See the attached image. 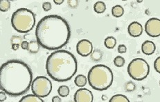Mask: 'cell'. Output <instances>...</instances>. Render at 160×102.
<instances>
[{
    "instance_id": "3",
    "label": "cell",
    "mask_w": 160,
    "mask_h": 102,
    "mask_svg": "<svg viewBox=\"0 0 160 102\" xmlns=\"http://www.w3.org/2000/svg\"><path fill=\"white\" fill-rule=\"evenodd\" d=\"M78 62L75 56L65 50L51 53L46 62L47 74L53 80L65 82L71 79L77 72Z\"/></svg>"
},
{
    "instance_id": "10",
    "label": "cell",
    "mask_w": 160,
    "mask_h": 102,
    "mask_svg": "<svg viewBox=\"0 0 160 102\" xmlns=\"http://www.w3.org/2000/svg\"><path fill=\"white\" fill-rule=\"evenodd\" d=\"M73 100L74 102H93L94 96L88 89L82 88L75 92Z\"/></svg>"
},
{
    "instance_id": "13",
    "label": "cell",
    "mask_w": 160,
    "mask_h": 102,
    "mask_svg": "<svg viewBox=\"0 0 160 102\" xmlns=\"http://www.w3.org/2000/svg\"><path fill=\"white\" fill-rule=\"evenodd\" d=\"M19 102H44L41 97H39L33 94L27 95L26 96L22 97Z\"/></svg>"
},
{
    "instance_id": "5",
    "label": "cell",
    "mask_w": 160,
    "mask_h": 102,
    "mask_svg": "<svg viewBox=\"0 0 160 102\" xmlns=\"http://www.w3.org/2000/svg\"><path fill=\"white\" fill-rule=\"evenodd\" d=\"M11 25L20 33H27L33 29L36 24V16L29 9L19 8L11 17Z\"/></svg>"
},
{
    "instance_id": "12",
    "label": "cell",
    "mask_w": 160,
    "mask_h": 102,
    "mask_svg": "<svg viewBox=\"0 0 160 102\" xmlns=\"http://www.w3.org/2000/svg\"><path fill=\"white\" fill-rule=\"evenodd\" d=\"M156 46L153 41L146 40L142 44V51L146 55H151L155 53Z\"/></svg>"
},
{
    "instance_id": "22",
    "label": "cell",
    "mask_w": 160,
    "mask_h": 102,
    "mask_svg": "<svg viewBox=\"0 0 160 102\" xmlns=\"http://www.w3.org/2000/svg\"><path fill=\"white\" fill-rule=\"evenodd\" d=\"M125 63H126V60H125L123 57L117 56L114 59V64L117 67L120 68V67L123 66L125 65Z\"/></svg>"
},
{
    "instance_id": "27",
    "label": "cell",
    "mask_w": 160,
    "mask_h": 102,
    "mask_svg": "<svg viewBox=\"0 0 160 102\" xmlns=\"http://www.w3.org/2000/svg\"><path fill=\"white\" fill-rule=\"evenodd\" d=\"M52 8V4L49 2H45L42 4V8L44 11H49Z\"/></svg>"
},
{
    "instance_id": "30",
    "label": "cell",
    "mask_w": 160,
    "mask_h": 102,
    "mask_svg": "<svg viewBox=\"0 0 160 102\" xmlns=\"http://www.w3.org/2000/svg\"><path fill=\"white\" fill-rule=\"evenodd\" d=\"M6 93L4 91H2L0 92V101L3 102L6 100Z\"/></svg>"
},
{
    "instance_id": "32",
    "label": "cell",
    "mask_w": 160,
    "mask_h": 102,
    "mask_svg": "<svg viewBox=\"0 0 160 102\" xmlns=\"http://www.w3.org/2000/svg\"><path fill=\"white\" fill-rule=\"evenodd\" d=\"M11 49L13 50H18L19 49H20V44H11Z\"/></svg>"
},
{
    "instance_id": "1",
    "label": "cell",
    "mask_w": 160,
    "mask_h": 102,
    "mask_svg": "<svg viewBox=\"0 0 160 102\" xmlns=\"http://www.w3.org/2000/svg\"><path fill=\"white\" fill-rule=\"evenodd\" d=\"M37 41L44 49L58 50L68 43L71 28L60 16L50 15L41 19L36 28Z\"/></svg>"
},
{
    "instance_id": "11",
    "label": "cell",
    "mask_w": 160,
    "mask_h": 102,
    "mask_svg": "<svg viewBox=\"0 0 160 102\" xmlns=\"http://www.w3.org/2000/svg\"><path fill=\"white\" fill-rule=\"evenodd\" d=\"M128 31V33L131 37H138L142 35L143 28L142 25L139 23L138 21H133L129 24Z\"/></svg>"
},
{
    "instance_id": "7",
    "label": "cell",
    "mask_w": 160,
    "mask_h": 102,
    "mask_svg": "<svg viewBox=\"0 0 160 102\" xmlns=\"http://www.w3.org/2000/svg\"><path fill=\"white\" fill-rule=\"evenodd\" d=\"M31 88L33 95L41 98L47 97L52 90V83L46 76H37L33 80Z\"/></svg>"
},
{
    "instance_id": "6",
    "label": "cell",
    "mask_w": 160,
    "mask_h": 102,
    "mask_svg": "<svg viewBox=\"0 0 160 102\" xmlns=\"http://www.w3.org/2000/svg\"><path fill=\"white\" fill-rule=\"evenodd\" d=\"M128 72L134 80L142 81L149 75L150 66L145 59L136 58L130 62L128 67Z\"/></svg>"
},
{
    "instance_id": "18",
    "label": "cell",
    "mask_w": 160,
    "mask_h": 102,
    "mask_svg": "<svg viewBox=\"0 0 160 102\" xmlns=\"http://www.w3.org/2000/svg\"><path fill=\"white\" fill-rule=\"evenodd\" d=\"M40 45L37 41H31L28 45V51L32 54H36L40 50Z\"/></svg>"
},
{
    "instance_id": "8",
    "label": "cell",
    "mask_w": 160,
    "mask_h": 102,
    "mask_svg": "<svg viewBox=\"0 0 160 102\" xmlns=\"http://www.w3.org/2000/svg\"><path fill=\"white\" fill-rule=\"evenodd\" d=\"M145 31L146 34L151 37H158L160 36V20L158 18H150L145 24Z\"/></svg>"
},
{
    "instance_id": "2",
    "label": "cell",
    "mask_w": 160,
    "mask_h": 102,
    "mask_svg": "<svg viewBox=\"0 0 160 102\" xmlns=\"http://www.w3.org/2000/svg\"><path fill=\"white\" fill-rule=\"evenodd\" d=\"M33 82V72L26 63L9 60L0 68V88L11 97H18L29 90Z\"/></svg>"
},
{
    "instance_id": "20",
    "label": "cell",
    "mask_w": 160,
    "mask_h": 102,
    "mask_svg": "<svg viewBox=\"0 0 160 102\" xmlns=\"http://www.w3.org/2000/svg\"><path fill=\"white\" fill-rule=\"evenodd\" d=\"M70 90L69 88L67 86H60L58 89V93L59 96L61 97H66L69 95Z\"/></svg>"
},
{
    "instance_id": "14",
    "label": "cell",
    "mask_w": 160,
    "mask_h": 102,
    "mask_svg": "<svg viewBox=\"0 0 160 102\" xmlns=\"http://www.w3.org/2000/svg\"><path fill=\"white\" fill-rule=\"evenodd\" d=\"M74 83L78 87L83 88L88 83V78L84 75H78L76 76Z\"/></svg>"
},
{
    "instance_id": "33",
    "label": "cell",
    "mask_w": 160,
    "mask_h": 102,
    "mask_svg": "<svg viewBox=\"0 0 160 102\" xmlns=\"http://www.w3.org/2000/svg\"><path fill=\"white\" fill-rule=\"evenodd\" d=\"M53 2L57 5H60L64 2V0H53Z\"/></svg>"
},
{
    "instance_id": "28",
    "label": "cell",
    "mask_w": 160,
    "mask_h": 102,
    "mask_svg": "<svg viewBox=\"0 0 160 102\" xmlns=\"http://www.w3.org/2000/svg\"><path fill=\"white\" fill-rule=\"evenodd\" d=\"M118 52L120 54H123L127 52V47L124 44H121L118 47Z\"/></svg>"
},
{
    "instance_id": "19",
    "label": "cell",
    "mask_w": 160,
    "mask_h": 102,
    "mask_svg": "<svg viewBox=\"0 0 160 102\" xmlns=\"http://www.w3.org/2000/svg\"><path fill=\"white\" fill-rule=\"evenodd\" d=\"M109 102H130L126 96L121 94L115 95L110 98Z\"/></svg>"
},
{
    "instance_id": "4",
    "label": "cell",
    "mask_w": 160,
    "mask_h": 102,
    "mask_svg": "<svg viewBox=\"0 0 160 102\" xmlns=\"http://www.w3.org/2000/svg\"><path fill=\"white\" fill-rule=\"evenodd\" d=\"M88 79L89 86L92 88L96 90L103 91L112 84L114 75L112 70L108 66L97 64L89 70Z\"/></svg>"
},
{
    "instance_id": "26",
    "label": "cell",
    "mask_w": 160,
    "mask_h": 102,
    "mask_svg": "<svg viewBox=\"0 0 160 102\" xmlns=\"http://www.w3.org/2000/svg\"><path fill=\"white\" fill-rule=\"evenodd\" d=\"M11 44H20L22 43L21 37H19V36H13V37H12V38L11 39Z\"/></svg>"
},
{
    "instance_id": "16",
    "label": "cell",
    "mask_w": 160,
    "mask_h": 102,
    "mask_svg": "<svg viewBox=\"0 0 160 102\" xmlns=\"http://www.w3.org/2000/svg\"><path fill=\"white\" fill-rule=\"evenodd\" d=\"M117 44V39L116 38L112 36L108 37L105 39L104 45L105 46L109 49H112L116 46Z\"/></svg>"
},
{
    "instance_id": "17",
    "label": "cell",
    "mask_w": 160,
    "mask_h": 102,
    "mask_svg": "<svg viewBox=\"0 0 160 102\" xmlns=\"http://www.w3.org/2000/svg\"><path fill=\"white\" fill-rule=\"evenodd\" d=\"M94 10L97 13H103L105 10H106V5H105L103 2L98 1L94 5Z\"/></svg>"
},
{
    "instance_id": "23",
    "label": "cell",
    "mask_w": 160,
    "mask_h": 102,
    "mask_svg": "<svg viewBox=\"0 0 160 102\" xmlns=\"http://www.w3.org/2000/svg\"><path fill=\"white\" fill-rule=\"evenodd\" d=\"M102 53L100 50H94L92 53L91 54V58L92 60H94V61L96 62H98V61H100L102 58Z\"/></svg>"
},
{
    "instance_id": "25",
    "label": "cell",
    "mask_w": 160,
    "mask_h": 102,
    "mask_svg": "<svg viewBox=\"0 0 160 102\" xmlns=\"http://www.w3.org/2000/svg\"><path fill=\"white\" fill-rule=\"evenodd\" d=\"M154 68L157 72L160 73V56L155 60Z\"/></svg>"
},
{
    "instance_id": "15",
    "label": "cell",
    "mask_w": 160,
    "mask_h": 102,
    "mask_svg": "<svg viewBox=\"0 0 160 102\" xmlns=\"http://www.w3.org/2000/svg\"><path fill=\"white\" fill-rule=\"evenodd\" d=\"M124 14V8L121 5H116L112 8V15L114 17L119 18Z\"/></svg>"
},
{
    "instance_id": "31",
    "label": "cell",
    "mask_w": 160,
    "mask_h": 102,
    "mask_svg": "<svg viewBox=\"0 0 160 102\" xmlns=\"http://www.w3.org/2000/svg\"><path fill=\"white\" fill-rule=\"evenodd\" d=\"M52 102H61V98L60 96H54L52 98Z\"/></svg>"
},
{
    "instance_id": "9",
    "label": "cell",
    "mask_w": 160,
    "mask_h": 102,
    "mask_svg": "<svg viewBox=\"0 0 160 102\" xmlns=\"http://www.w3.org/2000/svg\"><path fill=\"white\" fill-rule=\"evenodd\" d=\"M93 44L88 39L80 40L76 45V51L79 55L88 57L93 52Z\"/></svg>"
},
{
    "instance_id": "29",
    "label": "cell",
    "mask_w": 160,
    "mask_h": 102,
    "mask_svg": "<svg viewBox=\"0 0 160 102\" xmlns=\"http://www.w3.org/2000/svg\"><path fill=\"white\" fill-rule=\"evenodd\" d=\"M28 45H29V42H27V41H22L21 44V47L22 49L24 50H27L28 49Z\"/></svg>"
},
{
    "instance_id": "34",
    "label": "cell",
    "mask_w": 160,
    "mask_h": 102,
    "mask_svg": "<svg viewBox=\"0 0 160 102\" xmlns=\"http://www.w3.org/2000/svg\"><path fill=\"white\" fill-rule=\"evenodd\" d=\"M159 85H160V81H159Z\"/></svg>"
},
{
    "instance_id": "21",
    "label": "cell",
    "mask_w": 160,
    "mask_h": 102,
    "mask_svg": "<svg viewBox=\"0 0 160 102\" xmlns=\"http://www.w3.org/2000/svg\"><path fill=\"white\" fill-rule=\"evenodd\" d=\"M11 8V2L9 0H1L0 1V11L6 12Z\"/></svg>"
},
{
    "instance_id": "24",
    "label": "cell",
    "mask_w": 160,
    "mask_h": 102,
    "mask_svg": "<svg viewBox=\"0 0 160 102\" xmlns=\"http://www.w3.org/2000/svg\"><path fill=\"white\" fill-rule=\"evenodd\" d=\"M135 84H134L132 81H128L127 82L126 85H125V90H126L127 92H133L134 90H135Z\"/></svg>"
}]
</instances>
